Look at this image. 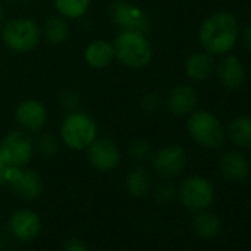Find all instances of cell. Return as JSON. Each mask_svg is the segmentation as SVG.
I'll return each mask as SVG.
<instances>
[{
	"instance_id": "29",
	"label": "cell",
	"mask_w": 251,
	"mask_h": 251,
	"mask_svg": "<svg viewBox=\"0 0 251 251\" xmlns=\"http://www.w3.org/2000/svg\"><path fill=\"white\" fill-rule=\"evenodd\" d=\"M9 167V164L6 163L3 154H2V150H0V188L6 185V180H5V172L6 169Z\"/></svg>"
},
{
	"instance_id": "26",
	"label": "cell",
	"mask_w": 251,
	"mask_h": 251,
	"mask_svg": "<svg viewBox=\"0 0 251 251\" xmlns=\"http://www.w3.org/2000/svg\"><path fill=\"white\" fill-rule=\"evenodd\" d=\"M129 155L136 161H145L151 157V145L145 141H135L129 147Z\"/></svg>"
},
{
	"instance_id": "19",
	"label": "cell",
	"mask_w": 251,
	"mask_h": 251,
	"mask_svg": "<svg viewBox=\"0 0 251 251\" xmlns=\"http://www.w3.org/2000/svg\"><path fill=\"white\" fill-rule=\"evenodd\" d=\"M192 227H194V232L200 238L214 239L222 232V220L217 214L208 210H201L195 213L192 219Z\"/></svg>"
},
{
	"instance_id": "17",
	"label": "cell",
	"mask_w": 251,
	"mask_h": 251,
	"mask_svg": "<svg viewBox=\"0 0 251 251\" xmlns=\"http://www.w3.org/2000/svg\"><path fill=\"white\" fill-rule=\"evenodd\" d=\"M126 189L133 198H145L152 189V175L147 167L136 166L126 177Z\"/></svg>"
},
{
	"instance_id": "10",
	"label": "cell",
	"mask_w": 251,
	"mask_h": 251,
	"mask_svg": "<svg viewBox=\"0 0 251 251\" xmlns=\"http://www.w3.org/2000/svg\"><path fill=\"white\" fill-rule=\"evenodd\" d=\"M151 167L164 180L177 177L186 167V152L180 145H166L151 157Z\"/></svg>"
},
{
	"instance_id": "32",
	"label": "cell",
	"mask_w": 251,
	"mask_h": 251,
	"mask_svg": "<svg viewBox=\"0 0 251 251\" xmlns=\"http://www.w3.org/2000/svg\"><path fill=\"white\" fill-rule=\"evenodd\" d=\"M5 24V9L0 6V27Z\"/></svg>"
},
{
	"instance_id": "28",
	"label": "cell",
	"mask_w": 251,
	"mask_h": 251,
	"mask_svg": "<svg viewBox=\"0 0 251 251\" xmlns=\"http://www.w3.org/2000/svg\"><path fill=\"white\" fill-rule=\"evenodd\" d=\"M142 105H144V108H145L147 111H157V109L161 106V99H160L158 95L150 93V95H147V96L144 98Z\"/></svg>"
},
{
	"instance_id": "14",
	"label": "cell",
	"mask_w": 251,
	"mask_h": 251,
	"mask_svg": "<svg viewBox=\"0 0 251 251\" xmlns=\"http://www.w3.org/2000/svg\"><path fill=\"white\" fill-rule=\"evenodd\" d=\"M219 172L225 180L238 183V182H244L250 176L251 166L244 154L238 151H230L220 158Z\"/></svg>"
},
{
	"instance_id": "6",
	"label": "cell",
	"mask_w": 251,
	"mask_h": 251,
	"mask_svg": "<svg viewBox=\"0 0 251 251\" xmlns=\"http://www.w3.org/2000/svg\"><path fill=\"white\" fill-rule=\"evenodd\" d=\"M177 197L186 210L198 213L211 205L214 200V188L211 182L202 176H189L179 186Z\"/></svg>"
},
{
	"instance_id": "9",
	"label": "cell",
	"mask_w": 251,
	"mask_h": 251,
	"mask_svg": "<svg viewBox=\"0 0 251 251\" xmlns=\"http://www.w3.org/2000/svg\"><path fill=\"white\" fill-rule=\"evenodd\" d=\"M111 17L123 31H139L147 34L151 30V21L147 12L127 0H117L111 5Z\"/></svg>"
},
{
	"instance_id": "33",
	"label": "cell",
	"mask_w": 251,
	"mask_h": 251,
	"mask_svg": "<svg viewBox=\"0 0 251 251\" xmlns=\"http://www.w3.org/2000/svg\"><path fill=\"white\" fill-rule=\"evenodd\" d=\"M95 251H106V250H95Z\"/></svg>"
},
{
	"instance_id": "20",
	"label": "cell",
	"mask_w": 251,
	"mask_h": 251,
	"mask_svg": "<svg viewBox=\"0 0 251 251\" xmlns=\"http://www.w3.org/2000/svg\"><path fill=\"white\" fill-rule=\"evenodd\" d=\"M185 73L191 80L204 81L214 73V62L210 53H194L185 62Z\"/></svg>"
},
{
	"instance_id": "11",
	"label": "cell",
	"mask_w": 251,
	"mask_h": 251,
	"mask_svg": "<svg viewBox=\"0 0 251 251\" xmlns=\"http://www.w3.org/2000/svg\"><path fill=\"white\" fill-rule=\"evenodd\" d=\"M43 229L42 217L31 208H18L8 219V232L20 242L34 241Z\"/></svg>"
},
{
	"instance_id": "7",
	"label": "cell",
	"mask_w": 251,
	"mask_h": 251,
	"mask_svg": "<svg viewBox=\"0 0 251 251\" xmlns=\"http://www.w3.org/2000/svg\"><path fill=\"white\" fill-rule=\"evenodd\" d=\"M0 150L9 166L27 167L34 155V142L28 132L18 129L9 132L0 142Z\"/></svg>"
},
{
	"instance_id": "27",
	"label": "cell",
	"mask_w": 251,
	"mask_h": 251,
	"mask_svg": "<svg viewBox=\"0 0 251 251\" xmlns=\"http://www.w3.org/2000/svg\"><path fill=\"white\" fill-rule=\"evenodd\" d=\"M62 251H89V248L81 238H68L62 245Z\"/></svg>"
},
{
	"instance_id": "30",
	"label": "cell",
	"mask_w": 251,
	"mask_h": 251,
	"mask_svg": "<svg viewBox=\"0 0 251 251\" xmlns=\"http://www.w3.org/2000/svg\"><path fill=\"white\" fill-rule=\"evenodd\" d=\"M244 45L247 46L248 50H251V23L247 25V28L244 31Z\"/></svg>"
},
{
	"instance_id": "1",
	"label": "cell",
	"mask_w": 251,
	"mask_h": 251,
	"mask_svg": "<svg viewBox=\"0 0 251 251\" xmlns=\"http://www.w3.org/2000/svg\"><path fill=\"white\" fill-rule=\"evenodd\" d=\"M239 34L238 21L230 12H216L210 15L200 27L198 39L201 46L210 55H225L236 43Z\"/></svg>"
},
{
	"instance_id": "25",
	"label": "cell",
	"mask_w": 251,
	"mask_h": 251,
	"mask_svg": "<svg viewBox=\"0 0 251 251\" xmlns=\"http://www.w3.org/2000/svg\"><path fill=\"white\" fill-rule=\"evenodd\" d=\"M176 197H177V188L172 182H169V180L160 183L157 186V189H155V198L160 202H163V204L172 202Z\"/></svg>"
},
{
	"instance_id": "21",
	"label": "cell",
	"mask_w": 251,
	"mask_h": 251,
	"mask_svg": "<svg viewBox=\"0 0 251 251\" xmlns=\"http://www.w3.org/2000/svg\"><path fill=\"white\" fill-rule=\"evenodd\" d=\"M232 144L239 148L251 150V117L250 115H239L235 117L226 130Z\"/></svg>"
},
{
	"instance_id": "4",
	"label": "cell",
	"mask_w": 251,
	"mask_h": 251,
	"mask_svg": "<svg viewBox=\"0 0 251 251\" xmlns=\"http://www.w3.org/2000/svg\"><path fill=\"white\" fill-rule=\"evenodd\" d=\"M186 130L189 136L202 148L217 150L223 145L226 130L220 120L208 111H192L188 121Z\"/></svg>"
},
{
	"instance_id": "13",
	"label": "cell",
	"mask_w": 251,
	"mask_h": 251,
	"mask_svg": "<svg viewBox=\"0 0 251 251\" xmlns=\"http://www.w3.org/2000/svg\"><path fill=\"white\" fill-rule=\"evenodd\" d=\"M15 118L25 132H40L48 123V108L37 99H25L18 103Z\"/></svg>"
},
{
	"instance_id": "5",
	"label": "cell",
	"mask_w": 251,
	"mask_h": 251,
	"mask_svg": "<svg viewBox=\"0 0 251 251\" xmlns=\"http://www.w3.org/2000/svg\"><path fill=\"white\" fill-rule=\"evenodd\" d=\"M43 37L40 25L31 18H14L3 24L2 40L17 53H28L34 50Z\"/></svg>"
},
{
	"instance_id": "18",
	"label": "cell",
	"mask_w": 251,
	"mask_h": 251,
	"mask_svg": "<svg viewBox=\"0 0 251 251\" xmlns=\"http://www.w3.org/2000/svg\"><path fill=\"white\" fill-rule=\"evenodd\" d=\"M115 59L114 46L106 40H95L84 50V61L96 70L106 68Z\"/></svg>"
},
{
	"instance_id": "12",
	"label": "cell",
	"mask_w": 251,
	"mask_h": 251,
	"mask_svg": "<svg viewBox=\"0 0 251 251\" xmlns=\"http://www.w3.org/2000/svg\"><path fill=\"white\" fill-rule=\"evenodd\" d=\"M87 161L99 172H111L118 167L121 161L120 147L108 138L95 139L87 147Z\"/></svg>"
},
{
	"instance_id": "16",
	"label": "cell",
	"mask_w": 251,
	"mask_h": 251,
	"mask_svg": "<svg viewBox=\"0 0 251 251\" xmlns=\"http://www.w3.org/2000/svg\"><path fill=\"white\" fill-rule=\"evenodd\" d=\"M198 103L197 90L188 84L175 86L167 95V108L170 112L176 115H188L191 114Z\"/></svg>"
},
{
	"instance_id": "24",
	"label": "cell",
	"mask_w": 251,
	"mask_h": 251,
	"mask_svg": "<svg viewBox=\"0 0 251 251\" xmlns=\"http://www.w3.org/2000/svg\"><path fill=\"white\" fill-rule=\"evenodd\" d=\"M59 148H61V142L53 135H43L37 141V151L46 158L55 157L59 152Z\"/></svg>"
},
{
	"instance_id": "2",
	"label": "cell",
	"mask_w": 251,
	"mask_h": 251,
	"mask_svg": "<svg viewBox=\"0 0 251 251\" xmlns=\"http://www.w3.org/2000/svg\"><path fill=\"white\" fill-rule=\"evenodd\" d=\"M115 59L129 68H144L154 56L152 45L144 33L139 31H121L114 43Z\"/></svg>"
},
{
	"instance_id": "31",
	"label": "cell",
	"mask_w": 251,
	"mask_h": 251,
	"mask_svg": "<svg viewBox=\"0 0 251 251\" xmlns=\"http://www.w3.org/2000/svg\"><path fill=\"white\" fill-rule=\"evenodd\" d=\"M8 247V233L5 229L0 227V251H5Z\"/></svg>"
},
{
	"instance_id": "3",
	"label": "cell",
	"mask_w": 251,
	"mask_h": 251,
	"mask_svg": "<svg viewBox=\"0 0 251 251\" xmlns=\"http://www.w3.org/2000/svg\"><path fill=\"white\" fill-rule=\"evenodd\" d=\"M59 132L65 147L73 151H83L98 138V124L87 112L74 111L64 118Z\"/></svg>"
},
{
	"instance_id": "23",
	"label": "cell",
	"mask_w": 251,
	"mask_h": 251,
	"mask_svg": "<svg viewBox=\"0 0 251 251\" xmlns=\"http://www.w3.org/2000/svg\"><path fill=\"white\" fill-rule=\"evenodd\" d=\"M56 12L65 20H78L90 8V0H53Z\"/></svg>"
},
{
	"instance_id": "15",
	"label": "cell",
	"mask_w": 251,
	"mask_h": 251,
	"mask_svg": "<svg viewBox=\"0 0 251 251\" xmlns=\"http://www.w3.org/2000/svg\"><path fill=\"white\" fill-rule=\"evenodd\" d=\"M217 78L220 84L229 90H235L241 87L245 81V68L242 62L235 55L225 56L217 65Z\"/></svg>"
},
{
	"instance_id": "22",
	"label": "cell",
	"mask_w": 251,
	"mask_h": 251,
	"mask_svg": "<svg viewBox=\"0 0 251 251\" xmlns=\"http://www.w3.org/2000/svg\"><path fill=\"white\" fill-rule=\"evenodd\" d=\"M43 37L52 43V45H61L64 43L68 37H70V25L65 21V18L62 17H53L49 18L45 23V28H43Z\"/></svg>"
},
{
	"instance_id": "8",
	"label": "cell",
	"mask_w": 251,
	"mask_h": 251,
	"mask_svg": "<svg viewBox=\"0 0 251 251\" xmlns=\"http://www.w3.org/2000/svg\"><path fill=\"white\" fill-rule=\"evenodd\" d=\"M5 180L12 192L25 201L37 200L43 192V180L33 169L9 166L5 172Z\"/></svg>"
},
{
	"instance_id": "34",
	"label": "cell",
	"mask_w": 251,
	"mask_h": 251,
	"mask_svg": "<svg viewBox=\"0 0 251 251\" xmlns=\"http://www.w3.org/2000/svg\"><path fill=\"white\" fill-rule=\"evenodd\" d=\"M0 67H2V59H0Z\"/></svg>"
}]
</instances>
